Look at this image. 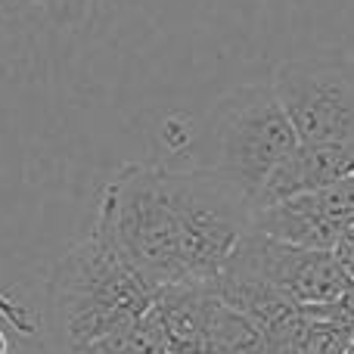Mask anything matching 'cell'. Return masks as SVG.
I'll list each match as a JSON object with an SVG mask.
<instances>
[{
	"instance_id": "2",
	"label": "cell",
	"mask_w": 354,
	"mask_h": 354,
	"mask_svg": "<svg viewBox=\"0 0 354 354\" xmlns=\"http://www.w3.org/2000/svg\"><path fill=\"white\" fill-rule=\"evenodd\" d=\"M156 286L122 249L112 221L97 205L93 227L50 274V333L56 354H81L93 342L147 317Z\"/></svg>"
},
{
	"instance_id": "14",
	"label": "cell",
	"mask_w": 354,
	"mask_h": 354,
	"mask_svg": "<svg viewBox=\"0 0 354 354\" xmlns=\"http://www.w3.org/2000/svg\"><path fill=\"white\" fill-rule=\"evenodd\" d=\"M348 354H354V345H351V351H348Z\"/></svg>"
},
{
	"instance_id": "6",
	"label": "cell",
	"mask_w": 354,
	"mask_h": 354,
	"mask_svg": "<svg viewBox=\"0 0 354 354\" xmlns=\"http://www.w3.org/2000/svg\"><path fill=\"white\" fill-rule=\"evenodd\" d=\"M354 227V177L333 187L264 205L252 214V230L292 245L336 252Z\"/></svg>"
},
{
	"instance_id": "9",
	"label": "cell",
	"mask_w": 354,
	"mask_h": 354,
	"mask_svg": "<svg viewBox=\"0 0 354 354\" xmlns=\"http://www.w3.org/2000/svg\"><path fill=\"white\" fill-rule=\"evenodd\" d=\"M205 351L208 354H268V342H264V333L245 314H239L236 308H230L218 295L212 308V320H208Z\"/></svg>"
},
{
	"instance_id": "11",
	"label": "cell",
	"mask_w": 354,
	"mask_h": 354,
	"mask_svg": "<svg viewBox=\"0 0 354 354\" xmlns=\"http://www.w3.org/2000/svg\"><path fill=\"white\" fill-rule=\"evenodd\" d=\"M19 6H31V10L44 12L53 25H75L91 12L97 0H12Z\"/></svg>"
},
{
	"instance_id": "8",
	"label": "cell",
	"mask_w": 354,
	"mask_h": 354,
	"mask_svg": "<svg viewBox=\"0 0 354 354\" xmlns=\"http://www.w3.org/2000/svg\"><path fill=\"white\" fill-rule=\"evenodd\" d=\"M214 283H174L162 286L149 314L162 326L171 354H208V320L214 308Z\"/></svg>"
},
{
	"instance_id": "1",
	"label": "cell",
	"mask_w": 354,
	"mask_h": 354,
	"mask_svg": "<svg viewBox=\"0 0 354 354\" xmlns=\"http://www.w3.org/2000/svg\"><path fill=\"white\" fill-rule=\"evenodd\" d=\"M100 208L156 286L218 280L255 214L233 183L208 168L165 165H124L106 183Z\"/></svg>"
},
{
	"instance_id": "3",
	"label": "cell",
	"mask_w": 354,
	"mask_h": 354,
	"mask_svg": "<svg viewBox=\"0 0 354 354\" xmlns=\"http://www.w3.org/2000/svg\"><path fill=\"white\" fill-rule=\"evenodd\" d=\"M299 143V134L270 81L243 84L224 93L202 115L199 131L193 134V147L199 149L196 168H208L233 183L252 202V208L270 174Z\"/></svg>"
},
{
	"instance_id": "10",
	"label": "cell",
	"mask_w": 354,
	"mask_h": 354,
	"mask_svg": "<svg viewBox=\"0 0 354 354\" xmlns=\"http://www.w3.org/2000/svg\"><path fill=\"white\" fill-rule=\"evenodd\" d=\"M81 354H171V348H168V339L162 333V326L156 324V317L147 314L137 324L93 342Z\"/></svg>"
},
{
	"instance_id": "5",
	"label": "cell",
	"mask_w": 354,
	"mask_h": 354,
	"mask_svg": "<svg viewBox=\"0 0 354 354\" xmlns=\"http://www.w3.org/2000/svg\"><path fill=\"white\" fill-rule=\"evenodd\" d=\"M227 268L258 277L301 308L333 305L354 283V277L345 270L336 252L305 249V245L264 236L258 230H249L239 239Z\"/></svg>"
},
{
	"instance_id": "7",
	"label": "cell",
	"mask_w": 354,
	"mask_h": 354,
	"mask_svg": "<svg viewBox=\"0 0 354 354\" xmlns=\"http://www.w3.org/2000/svg\"><path fill=\"white\" fill-rule=\"evenodd\" d=\"M348 177H354V143H299L258 193L255 212L292 196L342 183Z\"/></svg>"
},
{
	"instance_id": "13",
	"label": "cell",
	"mask_w": 354,
	"mask_h": 354,
	"mask_svg": "<svg viewBox=\"0 0 354 354\" xmlns=\"http://www.w3.org/2000/svg\"><path fill=\"white\" fill-rule=\"evenodd\" d=\"M0 354H10V339H6L3 326H0Z\"/></svg>"
},
{
	"instance_id": "4",
	"label": "cell",
	"mask_w": 354,
	"mask_h": 354,
	"mask_svg": "<svg viewBox=\"0 0 354 354\" xmlns=\"http://www.w3.org/2000/svg\"><path fill=\"white\" fill-rule=\"evenodd\" d=\"M301 143H354V56L342 50L283 59L270 75Z\"/></svg>"
},
{
	"instance_id": "12",
	"label": "cell",
	"mask_w": 354,
	"mask_h": 354,
	"mask_svg": "<svg viewBox=\"0 0 354 354\" xmlns=\"http://www.w3.org/2000/svg\"><path fill=\"white\" fill-rule=\"evenodd\" d=\"M336 255H339V261L345 264V270L354 277V227L348 230V236L339 243V249H336Z\"/></svg>"
}]
</instances>
